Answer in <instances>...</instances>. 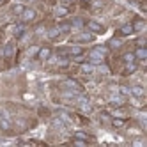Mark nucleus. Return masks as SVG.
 Here are the masks:
<instances>
[{"label": "nucleus", "instance_id": "obj_1", "mask_svg": "<svg viewBox=\"0 0 147 147\" xmlns=\"http://www.w3.org/2000/svg\"><path fill=\"white\" fill-rule=\"evenodd\" d=\"M105 57H107V55H103L101 51H98L96 48H94V50H90V53H89V62L92 66H99V64L105 62Z\"/></svg>", "mask_w": 147, "mask_h": 147}, {"label": "nucleus", "instance_id": "obj_2", "mask_svg": "<svg viewBox=\"0 0 147 147\" xmlns=\"http://www.w3.org/2000/svg\"><path fill=\"white\" fill-rule=\"evenodd\" d=\"M36 11L34 9H28V7H25L23 9V13L20 14V20H22V23H32L34 20H36Z\"/></svg>", "mask_w": 147, "mask_h": 147}, {"label": "nucleus", "instance_id": "obj_3", "mask_svg": "<svg viewBox=\"0 0 147 147\" xmlns=\"http://www.w3.org/2000/svg\"><path fill=\"white\" fill-rule=\"evenodd\" d=\"M85 25H87V28H89V32H92L94 36H96V34H105V27H103L101 23H98L96 20H89Z\"/></svg>", "mask_w": 147, "mask_h": 147}, {"label": "nucleus", "instance_id": "obj_4", "mask_svg": "<svg viewBox=\"0 0 147 147\" xmlns=\"http://www.w3.org/2000/svg\"><path fill=\"white\" fill-rule=\"evenodd\" d=\"M62 87H66V89H69V90H75V92H82V90H83V87L80 85L76 80H73V78L64 80V82H62Z\"/></svg>", "mask_w": 147, "mask_h": 147}, {"label": "nucleus", "instance_id": "obj_5", "mask_svg": "<svg viewBox=\"0 0 147 147\" xmlns=\"http://www.w3.org/2000/svg\"><path fill=\"white\" fill-rule=\"evenodd\" d=\"M73 41H75V43H92L94 34L92 32H80V34H76L73 37Z\"/></svg>", "mask_w": 147, "mask_h": 147}, {"label": "nucleus", "instance_id": "obj_6", "mask_svg": "<svg viewBox=\"0 0 147 147\" xmlns=\"http://www.w3.org/2000/svg\"><path fill=\"white\" fill-rule=\"evenodd\" d=\"M131 34H135L131 23H126V25H122L121 28H117V37H126V36H131Z\"/></svg>", "mask_w": 147, "mask_h": 147}, {"label": "nucleus", "instance_id": "obj_7", "mask_svg": "<svg viewBox=\"0 0 147 147\" xmlns=\"http://www.w3.org/2000/svg\"><path fill=\"white\" fill-rule=\"evenodd\" d=\"M50 57H51V48L43 46V48L37 50V59H39V60H48Z\"/></svg>", "mask_w": 147, "mask_h": 147}, {"label": "nucleus", "instance_id": "obj_8", "mask_svg": "<svg viewBox=\"0 0 147 147\" xmlns=\"http://www.w3.org/2000/svg\"><path fill=\"white\" fill-rule=\"evenodd\" d=\"M110 103L113 105V107H124V105H126L124 94H115V96H112L110 98Z\"/></svg>", "mask_w": 147, "mask_h": 147}, {"label": "nucleus", "instance_id": "obj_9", "mask_svg": "<svg viewBox=\"0 0 147 147\" xmlns=\"http://www.w3.org/2000/svg\"><path fill=\"white\" fill-rule=\"evenodd\" d=\"M133 53H135V59L136 60H145L147 59V50H145V46H138Z\"/></svg>", "mask_w": 147, "mask_h": 147}, {"label": "nucleus", "instance_id": "obj_10", "mask_svg": "<svg viewBox=\"0 0 147 147\" xmlns=\"http://www.w3.org/2000/svg\"><path fill=\"white\" fill-rule=\"evenodd\" d=\"M129 94H133L135 98H144V96H145V90H144L142 85H133V87L129 89Z\"/></svg>", "mask_w": 147, "mask_h": 147}, {"label": "nucleus", "instance_id": "obj_11", "mask_svg": "<svg viewBox=\"0 0 147 147\" xmlns=\"http://www.w3.org/2000/svg\"><path fill=\"white\" fill-rule=\"evenodd\" d=\"M131 27H133V32H142V30L145 28V22L142 18H136L135 22L131 23Z\"/></svg>", "mask_w": 147, "mask_h": 147}, {"label": "nucleus", "instance_id": "obj_12", "mask_svg": "<svg viewBox=\"0 0 147 147\" xmlns=\"http://www.w3.org/2000/svg\"><path fill=\"white\" fill-rule=\"evenodd\" d=\"M13 53H14V45H13V43H7L5 48H4V57H5V59H11Z\"/></svg>", "mask_w": 147, "mask_h": 147}, {"label": "nucleus", "instance_id": "obj_13", "mask_svg": "<svg viewBox=\"0 0 147 147\" xmlns=\"http://www.w3.org/2000/svg\"><path fill=\"white\" fill-rule=\"evenodd\" d=\"M13 34H14V37H22V36L25 34V23L16 25V27L13 28Z\"/></svg>", "mask_w": 147, "mask_h": 147}, {"label": "nucleus", "instance_id": "obj_14", "mask_svg": "<svg viewBox=\"0 0 147 147\" xmlns=\"http://www.w3.org/2000/svg\"><path fill=\"white\" fill-rule=\"evenodd\" d=\"M136 71V62H126V67H124V75H131V73Z\"/></svg>", "mask_w": 147, "mask_h": 147}, {"label": "nucleus", "instance_id": "obj_15", "mask_svg": "<svg viewBox=\"0 0 147 147\" xmlns=\"http://www.w3.org/2000/svg\"><path fill=\"white\" fill-rule=\"evenodd\" d=\"M55 14H57V16H67V14H69V9L64 7V5H57V7H55Z\"/></svg>", "mask_w": 147, "mask_h": 147}, {"label": "nucleus", "instance_id": "obj_16", "mask_svg": "<svg viewBox=\"0 0 147 147\" xmlns=\"http://www.w3.org/2000/svg\"><path fill=\"white\" fill-rule=\"evenodd\" d=\"M60 34H62V32L59 30V27H53V28H50V30H48V37H50V39H57Z\"/></svg>", "mask_w": 147, "mask_h": 147}, {"label": "nucleus", "instance_id": "obj_17", "mask_svg": "<svg viewBox=\"0 0 147 147\" xmlns=\"http://www.w3.org/2000/svg\"><path fill=\"white\" fill-rule=\"evenodd\" d=\"M82 73H85V75H92V73H94V66L90 64V62L83 64V66H82Z\"/></svg>", "mask_w": 147, "mask_h": 147}, {"label": "nucleus", "instance_id": "obj_18", "mask_svg": "<svg viewBox=\"0 0 147 147\" xmlns=\"http://www.w3.org/2000/svg\"><path fill=\"white\" fill-rule=\"evenodd\" d=\"M112 126H113V128H122V126H124V119L122 117H113L112 119Z\"/></svg>", "mask_w": 147, "mask_h": 147}, {"label": "nucleus", "instance_id": "obj_19", "mask_svg": "<svg viewBox=\"0 0 147 147\" xmlns=\"http://www.w3.org/2000/svg\"><path fill=\"white\" fill-rule=\"evenodd\" d=\"M122 60H124V64H126V62H135L136 59H135V53H133V51H128V53L122 55Z\"/></svg>", "mask_w": 147, "mask_h": 147}, {"label": "nucleus", "instance_id": "obj_20", "mask_svg": "<svg viewBox=\"0 0 147 147\" xmlns=\"http://www.w3.org/2000/svg\"><path fill=\"white\" fill-rule=\"evenodd\" d=\"M71 28H73L71 23H60V25H59V30H60V32H69Z\"/></svg>", "mask_w": 147, "mask_h": 147}, {"label": "nucleus", "instance_id": "obj_21", "mask_svg": "<svg viewBox=\"0 0 147 147\" xmlns=\"http://www.w3.org/2000/svg\"><path fill=\"white\" fill-rule=\"evenodd\" d=\"M108 45H110V48H119V46H121L122 43H121V39H119V37H113V39L110 41Z\"/></svg>", "mask_w": 147, "mask_h": 147}, {"label": "nucleus", "instance_id": "obj_22", "mask_svg": "<svg viewBox=\"0 0 147 147\" xmlns=\"http://www.w3.org/2000/svg\"><path fill=\"white\" fill-rule=\"evenodd\" d=\"M0 128L7 131V129H11V124H9V121H5V119L2 117V119H0Z\"/></svg>", "mask_w": 147, "mask_h": 147}, {"label": "nucleus", "instance_id": "obj_23", "mask_svg": "<svg viewBox=\"0 0 147 147\" xmlns=\"http://www.w3.org/2000/svg\"><path fill=\"white\" fill-rule=\"evenodd\" d=\"M23 9H25V7H23L22 4H16V5H14V9H13V11H14V14H18V16H20V14L23 13Z\"/></svg>", "mask_w": 147, "mask_h": 147}, {"label": "nucleus", "instance_id": "obj_24", "mask_svg": "<svg viewBox=\"0 0 147 147\" xmlns=\"http://www.w3.org/2000/svg\"><path fill=\"white\" fill-rule=\"evenodd\" d=\"M73 144H75V145H78V147H85V145H87V140H82V138H75V140H73Z\"/></svg>", "mask_w": 147, "mask_h": 147}, {"label": "nucleus", "instance_id": "obj_25", "mask_svg": "<svg viewBox=\"0 0 147 147\" xmlns=\"http://www.w3.org/2000/svg\"><path fill=\"white\" fill-rule=\"evenodd\" d=\"M75 138H82V140H89V136L83 133V131H76L75 133Z\"/></svg>", "mask_w": 147, "mask_h": 147}, {"label": "nucleus", "instance_id": "obj_26", "mask_svg": "<svg viewBox=\"0 0 147 147\" xmlns=\"http://www.w3.org/2000/svg\"><path fill=\"white\" fill-rule=\"evenodd\" d=\"M92 9H98V7H103V0H92Z\"/></svg>", "mask_w": 147, "mask_h": 147}, {"label": "nucleus", "instance_id": "obj_27", "mask_svg": "<svg viewBox=\"0 0 147 147\" xmlns=\"http://www.w3.org/2000/svg\"><path fill=\"white\" fill-rule=\"evenodd\" d=\"M96 50H98V51H101L103 55H107V53H108V48H107V46H96Z\"/></svg>", "mask_w": 147, "mask_h": 147}, {"label": "nucleus", "instance_id": "obj_28", "mask_svg": "<svg viewBox=\"0 0 147 147\" xmlns=\"http://www.w3.org/2000/svg\"><path fill=\"white\" fill-rule=\"evenodd\" d=\"M0 4H4V0H0Z\"/></svg>", "mask_w": 147, "mask_h": 147}, {"label": "nucleus", "instance_id": "obj_29", "mask_svg": "<svg viewBox=\"0 0 147 147\" xmlns=\"http://www.w3.org/2000/svg\"><path fill=\"white\" fill-rule=\"evenodd\" d=\"M83 2H89V0H83Z\"/></svg>", "mask_w": 147, "mask_h": 147}, {"label": "nucleus", "instance_id": "obj_30", "mask_svg": "<svg viewBox=\"0 0 147 147\" xmlns=\"http://www.w3.org/2000/svg\"><path fill=\"white\" fill-rule=\"evenodd\" d=\"M0 119H2V113H0Z\"/></svg>", "mask_w": 147, "mask_h": 147}]
</instances>
